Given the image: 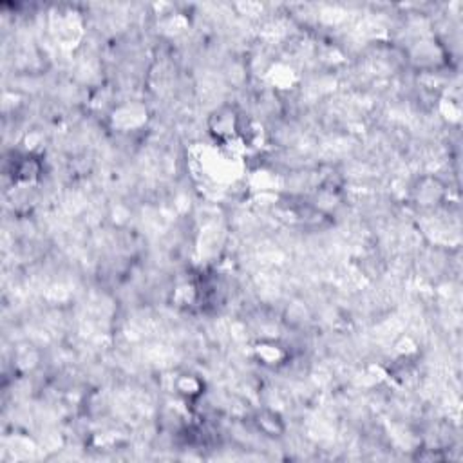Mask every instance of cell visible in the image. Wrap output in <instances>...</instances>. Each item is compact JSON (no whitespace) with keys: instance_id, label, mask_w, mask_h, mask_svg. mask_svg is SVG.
Masks as SVG:
<instances>
[{"instance_id":"cell-1","label":"cell","mask_w":463,"mask_h":463,"mask_svg":"<svg viewBox=\"0 0 463 463\" xmlns=\"http://www.w3.org/2000/svg\"><path fill=\"white\" fill-rule=\"evenodd\" d=\"M208 125H210V132L214 134V138L223 145L230 143L241 136V116L230 105H223L217 109L210 116Z\"/></svg>"},{"instance_id":"cell-3","label":"cell","mask_w":463,"mask_h":463,"mask_svg":"<svg viewBox=\"0 0 463 463\" xmlns=\"http://www.w3.org/2000/svg\"><path fill=\"white\" fill-rule=\"evenodd\" d=\"M15 178L22 183H33L35 180H38L42 174V163L38 162V157L33 156V154H27L24 156L20 162L15 165Z\"/></svg>"},{"instance_id":"cell-4","label":"cell","mask_w":463,"mask_h":463,"mask_svg":"<svg viewBox=\"0 0 463 463\" xmlns=\"http://www.w3.org/2000/svg\"><path fill=\"white\" fill-rule=\"evenodd\" d=\"M175 389H178V393H180L183 398H194V396H199L203 391V386H201V380H199L198 377H194V375H183V377H180L178 380L174 382Z\"/></svg>"},{"instance_id":"cell-5","label":"cell","mask_w":463,"mask_h":463,"mask_svg":"<svg viewBox=\"0 0 463 463\" xmlns=\"http://www.w3.org/2000/svg\"><path fill=\"white\" fill-rule=\"evenodd\" d=\"M256 353L265 364H277V362L284 359L283 347L277 346L275 342H261V344H257Z\"/></svg>"},{"instance_id":"cell-2","label":"cell","mask_w":463,"mask_h":463,"mask_svg":"<svg viewBox=\"0 0 463 463\" xmlns=\"http://www.w3.org/2000/svg\"><path fill=\"white\" fill-rule=\"evenodd\" d=\"M256 425L257 429L265 434V437L277 438L281 437L284 431H286V425H284L283 418H281L279 413H275L272 409H262L256 414Z\"/></svg>"}]
</instances>
